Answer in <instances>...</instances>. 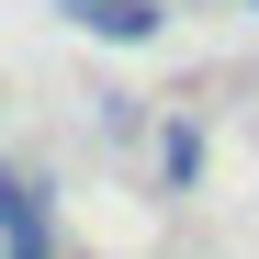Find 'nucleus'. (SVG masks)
<instances>
[{
    "label": "nucleus",
    "instance_id": "nucleus-1",
    "mask_svg": "<svg viewBox=\"0 0 259 259\" xmlns=\"http://www.w3.org/2000/svg\"><path fill=\"white\" fill-rule=\"evenodd\" d=\"M57 12H79V23H91V34H102V46H147V34L169 23V12H158V0H57Z\"/></svg>",
    "mask_w": 259,
    "mask_h": 259
},
{
    "label": "nucleus",
    "instance_id": "nucleus-2",
    "mask_svg": "<svg viewBox=\"0 0 259 259\" xmlns=\"http://www.w3.org/2000/svg\"><path fill=\"white\" fill-rule=\"evenodd\" d=\"M12 237H46V203H34V181L0 169V248H12Z\"/></svg>",
    "mask_w": 259,
    "mask_h": 259
},
{
    "label": "nucleus",
    "instance_id": "nucleus-3",
    "mask_svg": "<svg viewBox=\"0 0 259 259\" xmlns=\"http://www.w3.org/2000/svg\"><path fill=\"white\" fill-rule=\"evenodd\" d=\"M158 169H169V181H192V169H203V136H192V124H169V136H158Z\"/></svg>",
    "mask_w": 259,
    "mask_h": 259
},
{
    "label": "nucleus",
    "instance_id": "nucleus-4",
    "mask_svg": "<svg viewBox=\"0 0 259 259\" xmlns=\"http://www.w3.org/2000/svg\"><path fill=\"white\" fill-rule=\"evenodd\" d=\"M0 259H46V237H12V248H0Z\"/></svg>",
    "mask_w": 259,
    "mask_h": 259
}]
</instances>
